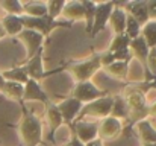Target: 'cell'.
Masks as SVG:
<instances>
[{"label": "cell", "instance_id": "obj_1", "mask_svg": "<svg viewBox=\"0 0 156 146\" xmlns=\"http://www.w3.org/2000/svg\"><path fill=\"white\" fill-rule=\"evenodd\" d=\"M23 108V117L18 123V134L21 137V142L24 146H40L43 143V122L38 116L27 111L24 103Z\"/></svg>", "mask_w": 156, "mask_h": 146}, {"label": "cell", "instance_id": "obj_2", "mask_svg": "<svg viewBox=\"0 0 156 146\" xmlns=\"http://www.w3.org/2000/svg\"><path fill=\"white\" fill-rule=\"evenodd\" d=\"M124 100L129 107V119L133 125L146 120L149 117V102H147V95L138 88L136 84L130 85L129 88H126L124 92Z\"/></svg>", "mask_w": 156, "mask_h": 146}, {"label": "cell", "instance_id": "obj_3", "mask_svg": "<svg viewBox=\"0 0 156 146\" xmlns=\"http://www.w3.org/2000/svg\"><path fill=\"white\" fill-rule=\"evenodd\" d=\"M100 69H103V66H102V55H99V53H94V55H91L79 62H74L70 67L76 82L90 81Z\"/></svg>", "mask_w": 156, "mask_h": 146}, {"label": "cell", "instance_id": "obj_4", "mask_svg": "<svg viewBox=\"0 0 156 146\" xmlns=\"http://www.w3.org/2000/svg\"><path fill=\"white\" fill-rule=\"evenodd\" d=\"M21 18H23L24 29L37 31V32H40L44 38L49 37L53 31L58 29V28H71V23H70V21H65V20H52L49 15L40 17V18L21 15Z\"/></svg>", "mask_w": 156, "mask_h": 146}, {"label": "cell", "instance_id": "obj_5", "mask_svg": "<svg viewBox=\"0 0 156 146\" xmlns=\"http://www.w3.org/2000/svg\"><path fill=\"white\" fill-rule=\"evenodd\" d=\"M112 103H114V96H111V95L100 97V99H96L94 102H90V103L82 107V111H80L77 120H80L83 117H96V119L102 120L105 117L111 116Z\"/></svg>", "mask_w": 156, "mask_h": 146}, {"label": "cell", "instance_id": "obj_6", "mask_svg": "<svg viewBox=\"0 0 156 146\" xmlns=\"http://www.w3.org/2000/svg\"><path fill=\"white\" fill-rule=\"evenodd\" d=\"M109 93L106 90L99 88L96 84H93L91 81H87V82H76L74 88H73V93L71 96L74 99H77L80 103L87 105L90 102H94L96 99H100V97L108 96Z\"/></svg>", "mask_w": 156, "mask_h": 146}, {"label": "cell", "instance_id": "obj_7", "mask_svg": "<svg viewBox=\"0 0 156 146\" xmlns=\"http://www.w3.org/2000/svg\"><path fill=\"white\" fill-rule=\"evenodd\" d=\"M73 134L83 143H90L96 139H99V122H90V120H76L71 126Z\"/></svg>", "mask_w": 156, "mask_h": 146}, {"label": "cell", "instance_id": "obj_8", "mask_svg": "<svg viewBox=\"0 0 156 146\" xmlns=\"http://www.w3.org/2000/svg\"><path fill=\"white\" fill-rule=\"evenodd\" d=\"M114 8H115V2H100V3H97L96 15H94V24H93V31H91L90 37H96L97 34L105 31L106 24L109 23V17H111Z\"/></svg>", "mask_w": 156, "mask_h": 146}, {"label": "cell", "instance_id": "obj_9", "mask_svg": "<svg viewBox=\"0 0 156 146\" xmlns=\"http://www.w3.org/2000/svg\"><path fill=\"white\" fill-rule=\"evenodd\" d=\"M56 105H58V108H59V111L62 114L64 123L68 125V126H71L77 120V117H79V114L82 111V107H83V103H80L77 99H74L73 96H68V97H65V99H62Z\"/></svg>", "mask_w": 156, "mask_h": 146}, {"label": "cell", "instance_id": "obj_10", "mask_svg": "<svg viewBox=\"0 0 156 146\" xmlns=\"http://www.w3.org/2000/svg\"><path fill=\"white\" fill-rule=\"evenodd\" d=\"M43 53H44V49H41L37 55H34L30 59H27V62L24 64L26 67V72L29 75V79H34V81H41L44 79L46 76H50L53 75L56 70L53 72H46L44 70V61H43Z\"/></svg>", "mask_w": 156, "mask_h": 146}, {"label": "cell", "instance_id": "obj_11", "mask_svg": "<svg viewBox=\"0 0 156 146\" xmlns=\"http://www.w3.org/2000/svg\"><path fill=\"white\" fill-rule=\"evenodd\" d=\"M121 133H123V122L112 116H108L99 122V139L102 142L112 140L118 137Z\"/></svg>", "mask_w": 156, "mask_h": 146}, {"label": "cell", "instance_id": "obj_12", "mask_svg": "<svg viewBox=\"0 0 156 146\" xmlns=\"http://www.w3.org/2000/svg\"><path fill=\"white\" fill-rule=\"evenodd\" d=\"M18 38L24 43V46L27 49V59H30L34 55H37L41 49H44V37L37 32V31H30V29H23L21 34L18 35Z\"/></svg>", "mask_w": 156, "mask_h": 146}, {"label": "cell", "instance_id": "obj_13", "mask_svg": "<svg viewBox=\"0 0 156 146\" xmlns=\"http://www.w3.org/2000/svg\"><path fill=\"white\" fill-rule=\"evenodd\" d=\"M30 100H37V102H41L43 105H49L52 100L50 96L43 90L41 84L38 81H34V79H29L26 84H24V95H23V103L24 102H30Z\"/></svg>", "mask_w": 156, "mask_h": 146}, {"label": "cell", "instance_id": "obj_14", "mask_svg": "<svg viewBox=\"0 0 156 146\" xmlns=\"http://www.w3.org/2000/svg\"><path fill=\"white\" fill-rule=\"evenodd\" d=\"M123 9L133 17L141 26H144L146 23L150 21L149 18V12H147V0H135V2H127V3H121Z\"/></svg>", "mask_w": 156, "mask_h": 146}, {"label": "cell", "instance_id": "obj_15", "mask_svg": "<svg viewBox=\"0 0 156 146\" xmlns=\"http://www.w3.org/2000/svg\"><path fill=\"white\" fill-rule=\"evenodd\" d=\"M126 21H127V12L123 9L121 3H115V8L109 17V26L111 29L114 31L115 35H120V34H124L126 31Z\"/></svg>", "mask_w": 156, "mask_h": 146}, {"label": "cell", "instance_id": "obj_16", "mask_svg": "<svg viewBox=\"0 0 156 146\" xmlns=\"http://www.w3.org/2000/svg\"><path fill=\"white\" fill-rule=\"evenodd\" d=\"M129 50H130V53L138 59V61H141L143 64H144V69H146V73H147V56H149V50L150 47L147 46V43H146V40L140 35L138 38H135V40H130V44H129Z\"/></svg>", "mask_w": 156, "mask_h": 146}, {"label": "cell", "instance_id": "obj_17", "mask_svg": "<svg viewBox=\"0 0 156 146\" xmlns=\"http://www.w3.org/2000/svg\"><path fill=\"white\" fill-rule=\"evenodd\" d=\"M0 21H2V26H3L6 35H11V37H18L21 34V31L24 29L21 15H9V14H6Z\"/></svg>", "mask_w": 156, "mask_h": 146}, {"label": "cell", "instance_id": "obj_18", "mask_svg": "<svg viewBox=\"0 0 156 146\" xmlns=\"http://www.w3.org/2000/svg\"><path fill=\"white\" fill-rule=\"evenodd\" d=\"M135 129L141 143H155L156 145V128L150 123L149 119L135 123Z\"/></svg>", "mask_w": 156, "mask_h": 146}, {"label": "cell", "instance_id": "obj_19", "mask_svg": "<svg viewBox=\"0 0 156 146\" xmlns=\"http://www.w3.org/2000/svg\"><path fill=\"white\" fill-rule=\"evenodd\" d=\"M46 119H47V123L50 126V137H53L56 129H59L62 125H65L62 114H61V111H59V108L55 102H50L46 107Z\"/></svg>", "mask_w": 156, "mask_h": 146}, {"label": "cell", "instance_id": "obj_20", "mask_svg": "<svg viewBox=\"0 0 156 146\" xmlns=\"http://www.w3.org/2000/svg\"><path fill=\"white\" fill-rule=\"evenodd\" d=\"M62 17L65 18V21H80L83 20V6L82 2H67L62 11Z\"/></svg>", "mask_w": 156, "mask_h": 146}, {"label": "cell", "instance_id": "obj_21", "mask_svg": "<svg viewBox=\"0 0 156 146\" xmlns=\"http://www.w3.org/2000/svg\"><path fill=\"white\" fill-rule=\"evenodd\" d=\"M2 76H3L5 81L17 82V84H21V85H24L29 81V75H27L24 66H17V67L8 69V70L2 72Z\"/></svg>", "mask_w": 156, "mask_h": 146}, {"label": "cell", "instance_id": "obj_22", "mask_svg": "<svg viewBox=\"0 0 156 146\" xmlns=\"http://www.w3.org/2000/svg\"><path fill=\"white\" fill-rule=\"evenodd\" d=\"M103 69L106 70V73H109L115 79H120V81L127 79V75H129V62L127 61H114V62L105 66Z\"/></svg>", "mask_w": 156, "mask_h": 146}, {"label": "cell", "instance_id": "obj_23", "mask_svg": "<svg viewBox=\"0 0 156 146\" xmlns=\"http://www.w3.org/2000/svg\"><path fill=\"white\" fill-rule=\"evenodd\" d=\"M23 15L35 17V18L46 17L47 15L46 2H27V3H23Z\"/></svg>", "mask_w": 156, "mask_h": 146}, {"label": "cell", "instance_id": "obj_24", "mask_svg": "<svg viewBox=\"0 0 156 146\" xmlns=\"http://www.w3.org/2000/svg\"><path fill=\"white\" fill-rule=\"evenodd\" d=\"M3 95L15 102H18L20 105H23V95H24V85L21 84H17V82H11V81H6L5 82V87H3Z\"/></svg>", "mask_w": 156, "mask_h": 146}, {"label": "cell", "instance_id": "obj_25", "mask_svg": "<svg viewBox=\"0 0 156 146\" xmlns=\"http://www.w3.org/2000/svg\"><path fill=\"white\" fill-rule=\"evenodd\" d=\"M111 116L118 119V120H127L129 119V107L124 100L123 96H114V103H112V111H111Z\"/></svg>", "mask_w": 156, "mask_h": 146}, {"label": "cell", "instance_id": "obj_26", "mask_svg": "<svg viewBox=\"0 0 156 146\" xmlns=\"http://www.w3.org/2000/svg\"><path fill=\"white\" fill-rule=\"evenodd\" d=\"M82 6H83V20H85V31L90 35L93 31V24H94V15H96V2H90V0H82Z\"/></svg>", "mask_w": 156, "mask_h": 146}, {"label": "cell", "instance_id": "obj_27", "mask_svg": "<svg viewBox=\"0 0 156 146\" xmlns=\"http://www.w3.org/2000/svg\"><path fill=\"white\" fill-rule=\"evenodd\" d=\"M141 37L150 49L156 47V20H150L141 28Z\"/></svg>", "mask_w": 156, "mask_h": 146}, {"label": "cell", "instance_id": "obj_28", "mask_svg": "<svg viewBox=\"0 0 156 146\" xmlns=\"http://www.w3.org/2000/svg\"><path fill=\"white\" fill-rule=\"evenodd\" d=\"M129 44H130V40L124 35V34H120V35H114L108 52L109 53H118V52H124V50H129Z\"/></svg>", "mask_w": 156, "mask_h": 146}, {"label": "cell", "instance_id": "obj_29", "mask_svg": "<svg viewBox=\"0 0 156 146\" xmlns=\"http://www.w3.org/2000/svg\"><path fill=\"white\" fill-rule=\"evenodd\" d=\"M141 24L127 14V21H126V31H124V35L129 38V40H135L141 35Z\"/></svg>", "mask_w": 156, "mask_h": 146}, {"label": "cell", "instance_id": "obj_30", "mask_svg": "<svg viewBox=\"0 0 156 146\" xmlns=\"http://www.w3.org/2000/svg\"><path fill=\"white\" fill-rule=\"evenodd\" d=\"M65 3L67 2H64V0H50V2H46L47 15L52 20H59V17L62 15V11H64Z\"/></svg>", "mask_w": 156, "mask_h": 146}, {"label": "cell", "instance_id": "obj_31", "mask_svg": "<svg viewBox=\"0 0 156 146\" xmlns=\"http://www.w3.org/2000/svg\"><path fill=\"white\" fill-rule=\"evenodd\" d=\"M0 8L9 15H23V3L18 0H2Z\"/></svg>", "mask_w": 156, "mask_h": 146}, {"label": "cell", "instance_id": "obj_32", "mask_svg": "<svg viewBox=\"0 0 156 146\" xmlns=\"http://www.w3.org/2000/svg\"><path fill=\"white\" fill-rule=\"evenodd\" d=\"M147 73H146V81L152 82L156 79V47L149 50L147 56Z\"/></svg>", "mask_w": 156, "mask_h": 146}, {"label": "cell", "instance_id": "obj_33", "mask_svg": "<svg viewBox=\"0 0 156 146\" xmlns=\"http://www.w3.org/2000/svg\"><path fill=\"white\" fill-rule=\"evenodd\" d=\"M147 12L150 20H156V0H147Z\"/></svg>", "mask_w": 156, "mask_h": 146}, {"label": "cell", "instance_id": "obj_34", "mask_svg": "<svg viewBox=\"0 0 156 146\" xmlns=\"http://www.w3.org/2000/svg\"><path fill=\"white\" fill-rule=\"evenodd\" d=\"M149 116L156 117V100L153 102V103H150V105H149Z\"/></svg>", "mask_w": 156, "mask_h": 146}, {"label": "cell", "instance_id": "obj_35", "mask_svg": "<svg viewBox=\"0 0 156 146\" xmlns=\"http://www.w3.org/2000/svg\"><path fill=\"white\" fill-rule=\"evenodd\" d=\"M85 146H103V142H102L100 139H96V140H93V142L87 143Z\"/></svg>", "mask_w": 156, "mask_h": 146}, {"label": "cell", "instance_id": "obj_36", "mask_svg": "<svg viewBox=\"0 0 156 146\" xmlns=\"http://www.w3.org/2000/svg\"><path fill=\"white\" fill-rule=\"evenodd\" d=\"M5 79H3V76H2V72H0V93L3 92V87H5Z\"/></svg>", "mask_w": 156, "mask_h": 146}, {"label": "cell", "instance_id": "obj_37", "mask_svg": "<svg viewBox=\"0 0 156 146\" xmlns=\"http://www.w3.org/2000/svg\"><path fill=\"white\" fill-rule=\"evenodd\" d=\"M3 37H6V32H5V29H3V26H2V21H0V40H2Z\"/></svg>", "mask_w": 156, "mask_h": 146}, {"label": "cell", "instance_id": "obj_38", "mask_svg": "<svg viewBox=\"0 0 156 146\" xmlns=\"http://www.w3.org/2000/svg\"><path fill=\"white\" fill-rule=\"evenodd\" d=\"M141 146H156L155 143H141Z\"/></svg>", "mask_w": 156, "mask_h": 146}]
</instances>
